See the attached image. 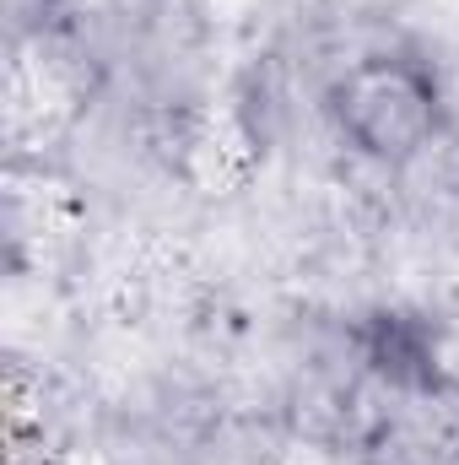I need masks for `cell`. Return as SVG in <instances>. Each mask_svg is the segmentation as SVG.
<instances>
[{"instance_id": "cell-1", "label": "cell", "mask_w": 459, "mask_h": 465, "mask_svg": "<svg viewBox=\"0 0 459 465\" xmlns=\"http://www.w3.org/2000/svg\"><path fill=\"white\" fill-rule=\"evenodd\" d=\"M341 141L378 168H411L444 135V93L438 76L416 54H362L325 93Z\"/></svg>"}, {"instance_id": "cell-2", "label": "cell", "mask_w": 459, "mask_h": 465, "mask_svg": "<svg viewBox=\"0 0 459 465\" xmlns=\"http://www.w3.org/2000/svg\"><path fill=\"white\" fill-rule=\"evenodd\" d=\"M373 465H459L454 384H389V406L373 433Z\"/></svg>"}, {"instance_id": "cell-3", "label": "cell", "mask_w": 459, "mask_h": 465, "mask_svg": "<svg viewBox=\"0 0 459 465\" xmlns=\"http://www.w3.org/2000/svg\"><path fill=\"white\" fill-rule=\"evenodd\" d=\"M162 0H38V16L76 54H114L157 22Z\"/></svg>"}]
</instances>
